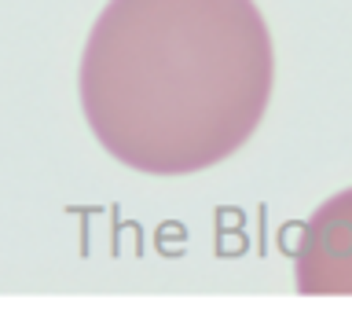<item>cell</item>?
Here are the masks:
<instances>
[{"label":"cell","instance_id":"obj_1","mask_svg":"<svg viewBox=\"0 0 352 326\" xmlns=\"http://www.w3.org/2000/svg\"><path fill=\"white\" fill-rule=\"evenodd\" d=\"M272 81L253 0H110L81 56V110L121 165L187 176L257 132Z\"/></svg>","mask_w":352,"mask_h":326},{"label":"cell","instance_id":"obj_2","mask_svg":"<svg viewBox=\"0 0 352 326\" xmlns=\"http://www.w3.org/2000/svg\"><path fill=\"white\" fill-rule=\"evenodd\" d=\"M294 286L305 297H352V187L327 198L301 224Z\"/></svg>","mask_w":352,"mask_h":326}]
</instances>
